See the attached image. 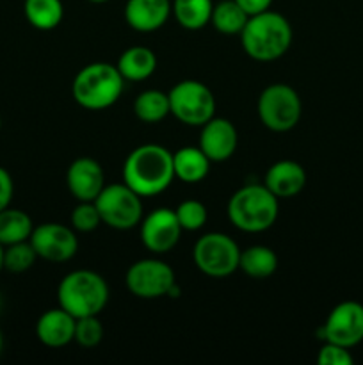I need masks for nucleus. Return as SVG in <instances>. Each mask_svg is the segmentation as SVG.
Wrapping results in <instances>:
<instances>
[{"label": "nucleus", "mask_w": 363, "mask_h": 365, "mask_svg": "<svg viewBox=\"0 0 363 365\" xmlns=\"http://www.w3.org/2000/svg\"><path fill=\"white\" fill-rule=\"evenodd\" d=\"M173 178V153L160 145L137 146L123 164V182L141 198L164 192Z\"/></svg>", "instance_id": "1"}, {"label": "nucleus", "mask_w": 363, "mask_h": 365, "mask_svg": "<svg viewBox=\"0 0 363 365\" xmlns=\"http://www.w3.org/2000/svg\"><path fill=\"white\" fill-rule=\"evenodd\" d=\"M238 36L244 52L258 63L280 59L292 45L290 24L283 14L270 9L249 16Z\"/></svg>", "instance_id": "2"}, {"label": "nucleus", "mask_w": 363, "mask_h": 365, "mask_svg": "<svg viewBox=\"0 0 363 365\" xmlns=\"http://www.w3.org/2000/svg\"><path fill=\"white\" fill-rule=\"evenodd\" d=\"M280 214V200L265 187V184L244 185L228 202V220L246 234H260L276 223Z\"/></svg>", "instance_id": "3"}, {"label": "nucleus", "mask_w": 363, "mask_h": 365, "mask_svg": "<svg viewBox=\"0 0 363 365\" xmlns=\"http://www.w3.org/2000/svg\"><path fill=\"white\" fill-rule=\"evenodd\" d=\"M125 78L117 66L109 63H91L73 78L71 93L75 102L88 110H103L120 100Z\"/></svg>", "instance_id": "4"}, {"label": "nucleus", "mask_w": 363, "mask_h": 365, "mask_svg": "<svg viewBox=\"0 0 363 365\" xmlns=\"http://www.w3.org/2000/svg\"><path fill=\"white\" fill-rule=\"evenodd\" d=\"M57 302L75 319L98 316L109 302V285L95 271H71L57 287Z\"/></svg>", "instance_id": "5"}, {"label": "nucleus", "mask_w": 363, "mask_h": 365, "mask_svg": "<svg viewBox=\"0 0 363 365\" xmlns=\"http://www.w3.org/2000/svg\"><path fill=\"white\" fill-rule=\"evenodd\" d=\"M171 114L189 127H203L216 116V98L209 86L199 81H182L171 88Z\"/></svg>", "instance_id": "6"}, {"label": "nucleus", "mask_w": 363, "mask_h": 365, "mask_svg": "<svg viewBox=\"0 0 363 365\" xmlns=\"http://www.w3.org/2000/svg\"><path fill=\"white\" fill-rule=\"evenodd\" d=\"M196 267L210 278H226L238 269L241 250L226 234L210 232L196 241L192 250Z\"/></svg>", "instance_id": "7"}, {"label": "nucleus", "mask_w": 363, "mask_h": 365, "mask_svg": "<svg viewBox=\"0 0 363 365\" xmlns=\"http://www.w3.org/2000/svg\"><path fill=\"white\" fill-rule=\"evenodd\" d=\"M302 103L298 91L287 84H270L258 96V118L273 132H288L299 123Z\"/></svg>", "instance_id": "8"}, {"label": "nucleus", "mask_w": 363, "mask_h": 365, "mask_svg": "<svg viewBox=\"0 0 363 365\" xmlns=\"http://www.w3.org/2000/svg\"><path fill=\"white\" fill-rule=\"evenodd\" d=\"M102 223L114 230H132L142 221L141 196L127 184H110L95 200Z\"/></svg>", "instance_id": "9"}, {"label": "nucleus", "mask_w": 363, "mask_h": 365, "mask_svg": "<svg viewBox=\"0 0 363 365\" xmlns=\"http://www.w3.org/2000/svg\"><path fill=\"white\" fill-rule=\"evenodd\" d=\"M125 284L135 298L157 299L167 296L177 284V277L169 264L159 259H142L128 267Z\"/></svg>", "instance_id": "10"}, {"label": "nucleus", "mask_w": 363, "mask_h": 365, "mask_svg": "<svg viewBox=\"0 0 363 365\" xmlns=\"http://www.w3.org/2000/svg\"><path fill=\"white\" fill-rule=\"evenodd\" d=\"M324 342H333L342 348H354L363 341V305L358 302H342L327 316L320 328Z\"/></svg>", "instance_id": "11"}, {"label": "nucleus", "mask_w": 363, "mask_h": 365, "mask_svg": "<svg viewBox=\"0 0 363 365\" xmlns=\"http://www.w3.org/2000/svg\"><path fill=\"white\" fill-rule=\"evenodd\" d=\"M31 245L39 259L63 264L73 259L78 250V239L71 228L60 223H43L31 234Z\"/></svg>", "instance_id": "12"}, {"label": "nucleus", "mask_w": 363, "mask_h": 365, "mask_svg": "<svg viewBox=\"0 0 363 365\" xmlns=\"http://www.w3.org/2000/svg\"><path fill=\"white\" fill-rule=\"evenodd\" d=\"M182 227L174 210L157 209L141 221V241L146 250L162 255L178 245Z\"/></svg>", "instance_id": "13"}, {"label": "nucleus", "mask_w": 363, "mask_h": 365, "mask_svg": "<svg viewBox=\"0 0 363 365\" xmlns=\"http://www.w3.org/2000/svg\"><path fill=\"white\" fill-rule=\"evenodd\" d=\"M238 145V134L235 125L224 118L206 121L199 134V148L210 159V163H223L235 153Z\"/></svg>", "instance_id": "14"}, {"label": "nucleus", "mask_w": 363, "mask_h": 365, "mask_svg": "<svg viewBox=\"0 0 363 365\" xmlns=\"http://www.w3.org/2000/svg\"><path fill=\"white\" fill-rule=\"evenodd\" d=\"M66 185L78 202H95L105 187V175L98 160L80 157L68 168Z\"/></svg>", "instance_id": "15"}, {"label": "nucleus", "mask_w": 363, "mask_h": 365, "mask_svg": "<svg viewBox=\"0 0 363 365\" xmlns=\"http://www.w3.org/2000/svg\"><path fill=\"white\" fill-rule=\"evenodd\" d=\"M171 14V0H127L125 6V20L137 32L159 31Z\"/></svg>", "instance_id": "16"}, {"label": "nucleus", "mask_w": 363, "mask_h": 365, "mask_svg": "<svg viewBox=\"0 0 363 365\" xmlns=\"http://www.w3.org/2000/svg\"><path fill=\"white\" fill-rule=\"evenodd\" d=\"M75 319L64 309L46 310L36 323V337L46 348H64L75 339Z\"/></svg>", "instance_id": "17"}, {"label": "nucleus", "mask_w": 363, "mask_h": 365, "mask_svg": "<svg viewBox=\"0 0 363 365\" xmlns=\"http://www.w3.org/2000/svg\"><path fill=\"white\" fill-rule=\"evenodd\" d=\"M263 184L278 200L294 198L305 189L306 171L295 160H278L267 170Z\"/></svg>", "instance_id": "18"}, {"label": "nucleus", "mask_w": 363, "mask_h": 365, "mask_svg": "<svg viewBox=\"0 0 363 365\" xmlns=\"http://www.w3.org/2000/svg\"><path fill=\"white\" fill-rule=\"evenodd\" d=\"M117 70L125 81L139 82L152 77L157 70V56L148 46H130L117 59Z\"/></svg>", "instance_id": "19"}, {"label": "nucleus", "mask_w": 363, "mask_h": 365, "mask_svg": "<svg viewBox=\"0 0 363 365\" xmlns=\"http://www.w3.org/2000/svg\"><path fill=\"white\" fill-rule=\"evenodd\" d=\"M174 177L185 184H198L210 173V159L196 146H184L173 153Z\"/></svg>", "instance_id": "20"}, {"label": "nucleus", "mask_w": 363, "mask_h": 365, "mask_svg": "<svg viewBox=\"0 0 363 365\" xmlns=\"http://www.w3.org/2000/svg\"><path fill=\"white\" fill-rule=\"evenodd\" d=\"M238 269L248 277L263 280L276 273L278 269V257L267 246H249V248L241 250V259H238Z\"/></svg>", "instance_id": "21"}, {"label": "nucleus", "mask_w": 363, "mask_h": 365, "mask_svg": "<svg viewBox=\"0 0 363 365\" xmlns=\"http://www.w3.org/2000/svg\"><path fill=\"white\" fill-rule=\"evenodd\" d=\"M173 16L187 31H199L210 24L214 11L212 0H171Z\"/></svg>", "instance_id": "22"}, {"label": "nucleus", "mask_w": 363, "mask_h": 365, "mask_svg": "<svg viewBox=\"0 0 363 365\" xmlns=\"http://www.w3.org/2000/svg\"><path fill=\"white\" fill-rule=\"evenodd\" d=\"M34 225L31 216L20 209L6 207L0 210V245L9 246L31 239Z\"/></svg>", "instance_id": "23"}, {"label": "nucleus", "mask_w": 363, "mask_h": 365, "mask_svg": "<svg viewBox=\"0 0 363 365\" xmlns=\"http://www.w3.org/2000/svg\"><path fill=\"white\" fill-rule=\"evenodd\" d=\"M23 13L38 31H52L63 21L64 6L60 0H25Z\"/></svg>", "instance_id": "24"}, {"label": "nucleus", "mask_w": 363, "mask_h": 365, "mask_svg": "<svg viewBox=\"0 0 363 365\" xmlns=\"http://www.w3.org/2000/svg\"><path fill=\"white\" fill-rule=\"evenodd\" d=\"M249 20V14L238 6L235 0H221V2L214 4L212 18L210 24L219 31L221 34H241L242 29L246 27Z\"/></svg>", "instance_id": "25"}, {"label": "nucleus", "mask_w": 363, "mask_h": 365, "mask_svg": "<svg viewBox=\"0 0 363 365\" xmlns=\"http://www.w3.org/2000/svg\"><path fill=\"white\" fill-rule=\"evenodd\" d=\"M134 113L144 123H159L171 114L169 96L159 89H146L135 98Z\"/></svg>", "instance_id": "26"}, {"label": "nucleus", "mask_w": 363, "mask_h": 365, "mask_svg": "<svg viewBox=\"0 0 363 365\" xmlns=\"http://www.w3.org/2000/svg\"><path fill=\"white\" fill-rule=\"evenodd\" d=\"M36 259L38 253L32 248L31 241L4 246V269L9 273H25L34 266Z\"/></svg>", "instance_id": "27"}, {"label": "nucleus", "mask_w": 363, "mask_h": 365, "mask_svg": "<svg viewBox=\"0 0 363 365\" xmlns=\"http://www.w3.org/2000/svg\"><path fill=\"white\" fill-rule=\"evenodd\" d=\"M177 214V220L180 223L182 230L187 232H196L199 228H203L209 220V210L198 200H185L174 210Z\"/></svg>", "instance_id": "28"}, {"label": "nucleus", "mask_w": 363, "mask_h": 365, "mask_svg": "<svg viewBox=\"0 0 363 365\" xmlns=\"http://www.w3.org/2000/svg\"><path fill=\"white\" fill-rule=\"evenodd\" d=\"M103 339V327L100 323L98 316H89V317H80L75 323V339L73 342H77L82 348H96V346L102 342Z\"/></svg>", "instance_id": "29"}, {"label": "nucleus", "mask_w": 363, "mask_h": 365, "mask_svg": "<svg viewBox=\"0 0 363 365\" xmlns=\"http://www.w3.org/2000/svg\"><path fill=\"white\" fill-rule=\"evenodd\" d=\"M71 225L75 230L82 232V234L96 230L102 225V217H100L95 202H78V205L71 212Z\"/></svg>", "instance_id": "30"}, {"label": "nucleus", "mask_w": 363, "mask_h": 365, "mask_svg": "<svg viewBox=\"0 0 363 365\" xmlns=\"http://www.w3.org/2000/svg\"><path fill=\"white\" fill-rule=\"evenodd\" d=\"M352 362H354V359L349 353V349L333 344V342H326L317 355V364L319 365H352Z\"/></svg>", "instance_id": "31"}, {"label": "nucleus", "mask_w": 363, "mask_h": 365, "mask_svg": "<svg viewBox=\"0 0 363 365\" xmlns=\"http://www.w3.org/2000/svg\"><path fill=\"white\" fill-rule=\"evenodd\" d=\"M14 195V184L11 178L9 171L0 166V210L11 205V200Z\"/></svg>", "instance_id": "32"}, {"label": "nucleus", "mask_w": 363, "mask_h": 365, "mask_svg": "<svg viewBox=\"0 0 363 365\" xmlns=\"http://www.w3.org/2000/svg\"><path fill=\"white\" fill-rule=\"evenodd\" d=\"M235 2H237L249 16L263 13V11L270 9V6H273V0H235Z\"/></svg>", "instance_id": "33"}, {"label": "nucleus", "mask_w": 363, "mask_h": 365, "mask_svg": "<svg viewBox=\"0 0 363 365\" xmlns=\"http://www.w3.org/2000/svg\"><path fill=\"white\" fill-rule=\"evenodd\" d=\"M180 292H182V289L178 287V284H174L173 287L169 289V292H167V298H178V296H180Z\"/></svg>", "instance_id": "34"}, {"label": "nucleus", "mask_w": 363, "mask_h": 365, "mask_svg": "<svg viewBox=\"0 0 363 365\" xmlns=\"http://www.w3.org/2000/svg\"><path fill=\"white\" fill-rule=\"evenodd\" d=\"M4 269V246L0 245V271Z\"/></svg>", "instance_id": "35"}, {"label": "nucleus", "mask_w": 363, "mask_h": 365, "mask_svg": "<svg viewBox=\"0 0 363 365\" xmlns=\"http://www.w3.org/2000/svg\"><path fill=\"white\" fill-rule=\"evenodd\" d=\"M2 351H4V334L0 331V355H2Z\"/></svg>", "instance_id": "36"}, {"label": "nucleus", "mask_w": 363, "mask_h": 365, "mask_svg": "<svg viewBox=\"0 0 363 365\" xmlns=\"http://www.w3.org/2000/svg\"><path fill=\"white\" fill-rule=\"evenodd\" d=\"M89 2H93V4H105V2H109V0H89Z\"/></svg>", "instance_id": "37"}, {"label": "nucleus", "mask_w": 363, "mask_h": 365, "mask_svg": "<svg viewBox=\"0 0 363 365\" xmlns=\"http://www.w3.org/2000/svg\"><path fill=\"white\" fill-rule=\"evenodd\" d=\"M0 310H2V298H0Z\"/></svg>", "instance_id": "38"}, {"label": "nucleus", "mask_w": 363, "mask_h": 365, "mask_svg": "<svg viewBox=\"0 0 363 365\" xmlns=\"http://www.w3.org/2000/svg\"><path fill=\"white\" fill-rule=\"evenodd\" d=\"M0 128H2V118H0Z\"/></svg>", "instance_id": "39"}]
</instances>
